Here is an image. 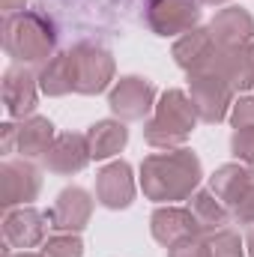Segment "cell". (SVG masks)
<instances>
[{
	"label": "cell",
	"mask_w": 254,
	"mask_h": 257,
	"mask_svg": "<svg viewBox=\"0 0 254 257\" xmlns=\"http://www.w3.org/2000/svg\"><path fill=\"white\" fill-rule=\"evenodd\" d=\"M215 72L233 87V93H236V90H248V87H254V42L221 51Z\"/></svg>",
	"instance_id": "ac0fdd59"
},
{
	"label": "cell",
	"mask_w": 254,
	"mask_h": 257,
	"mask_svg": "<svg viewBox=\"0 0 254 257\" xmlns=\"http://www.w3.org/2000/svg\"><path fill=\"white\" fill-rule=\"evenodd\" d=\"M36 84L39 78H33L24 66H12L3 75V105L9 117H30L36 108Z\"/></svg>",
	"instance_id": "9a60e30c"
},
{
	"label": "cell",
	"mask_w": 254,
	"mask_h": 257,
	"mask_svg": "<svg viewBox=\"0 0 254 257\" xmlns=\"http://www.w3.org/2000/svg\"><path fill=\"white\" fill-rule=\"evenodd\" d=\"M87 141H90L93 159H108V156H114L126 147L129 128L123 126V120H99L96 126H90Z\"/></svg>",
	"instance_id": "44dd1931"
},
{
	"label": "cell",
	"mask_w": 254,
	"mask_h": 257,
	"mask_svg": "<svg viewBox=\"0 0 254 257\" xmlns=\"http://www.w3.org/2000/svg\"><path fill=\"white\" fill-rule=\"evenodd\" d=\"M6 257H45V254H30V251H21V254H6Z\"/></svg>",
	"instance_id": "4dcf8cb0"
},
{
	"label": "cell",
	"mask_w": 254,
	"mask_h": 257,
	"mask_svg": "<svg viewBox=\"0 0 254 257\" xmlns=\"http://www.w3.org/2000/svg\"><path fill=\"white\" fill-rule=\"evenodd\" d=\"M90 212H93V200H90V194L84 192V189H78V186H72V189H63V192L57 194L54 209L45 212V215H48V221H51L54 230L78 233V230L87 227Z\"/></svg>",
	"instance_id": "7c38bea8"
},
{
	"label": "cell",
	"mask_w": 254,
	"mask_h": 257,
	"mask_svg": "<svg viewBox=\"0 0 254 257\" xmlns=\"http://www.w3.org/2000/svg\"><path fill=\"white\" fill-rule=\"evenodd\" d=\"M233 218L239 224H254V183H251V189L242 194V200L233 206Z\"/></svg>",
	"instance_id": "83f0119b"
},
{
	"label": "cell",
	"mask_w": 254,
	"mask_h": 257,
	"mask_svg": "<svg viewBox=\"0 0 254 257\" xmlns=\"http://www.w3.org/2000/svg\"><path fill=\"white\" fill-rule=\"evenodd\" d=\"M254 174L248 165H221L212 177H209V192L215 194L224 206H236L242 200V194L251 189Z\"/></svg>",
	"instance_id": "e0dca14e"
},
{
	"label": "cell",
	"mask_w": 254,
	"mask_h": 257,
	"mask_svg": "<svg viewBox=\"0 0 254 257\" xmlns=\"http://www.w3.org/2000/svg\"><path fill=\"white\" fill-rule=\"evenodd\" d=\"M200 162L191 150L153 153L141 165V186L150 200H186L200 183Z\"/></svg>",
	"instance_id": "6da1fadb"
},
{
	"label": "cell",
	"mask_w": 254,
	"mask_h": 257,
	"mask_svg": "<svg viewBox=\"0 0 254 257\" xmlns=\"http://www.w3.org/2000/svg\"><path fill=\"white\" fill-rule=\"evenodd\" d=\"M45 221H48V215L36 212L33 206H21L15 212H6V218H3V239H6V245L9 248H21V251L39 245L45 239Z\"/></svg>",
	"instance_id": "4fadbf2b"
},
{
	"label": "cell",
	"mask_w": 254,
	"mask_h": 257,
	"mask_svg": "<svg viewBox=\"0 0 254 257\" xmlns=\"http://www.w3.org/2000/svg\"><path fill=\"white\" fill-rule=\"evenodd\" d=\"M39 87L48 96H66L75 90V57L72 51L54 54L39 72Z\"/></svg>",
	"instance_id": "ffe728a7"
},
{
	"label": "cell",
	"mask_w": 254,
	"mask_h": 257,
	"mask_svg": "<svg viewBox=\"0 0 254 257\" xmlns=\"http://www.w3.org/2000/svg\"><path fill=\"white\" fill-rule=\"evenodd\" d=\"M54 144V123L45 120V117H27L21 126H18V138H15V147L24 159H39L51 150Z\"/></svg>",
	"instance_id": "d6986e66"
},
{
	"label": "cell",
	"mask_w": 254,
	"mask_h": 257,
	"mask_svg": "<svg viewBox=\"0 0 254 257\" xmlns=\"http://www.w3.org/2000/svg\"><path fill=\"white\" fill-rule=\"evenodd\" d=\"M189 209L194 212V218H197V224H200L203 233H218L227 224V206L212 192H197L191 197Z\"/></svg>",
	"instance_id": "7402d4cb"
},
{
	"label": "cell",
	"mask_w": 254,
	"mask_h": 257,
	"mask_svg": "<svg viewBox=\"0 0 254 257\" xmlns=\"http://www.w3.org/2000/svg\"><path fill=\"white\" fill-rule=\"evenodd\" d=\"M230 123H233V128H254V96H245L233 105Z\"/></svg>",
	"instance_id": "4316f807"
},
{
	"label": "cell",
	"mask_w": 254,
	"mask_h": 257,
	"mask_svg": "<svg viewBox=\"0 0 254 257\" xmlns=\"http://www.w3.org/2000/svg\"><path fill=\"white\" fill-rule=\"evenodd\" d=\"M248 257H254V227H251V233H248Z\"/></svg>",
	"instance_id": "f546056e"
},
{
	"label": "cell",
	"mask_w": 254,
	"mask_h": 257,
	"mask_svg": "<svg viewBox=\"0 0 254 257\" xmlns=\"http://www.w3.org/2000/svg\"><path fill=\"white\" fill-rule=\"evenodd\" d=\"M45 257H84V242L75 233H57L45 242L42 248Z\"/></svg>",
	"instance_id": "cb8c5ba5"
},
{
	"label": "cell",
	"mask_w": 254,
	"mask_h": 257,
	"mask_svg": "<svg viewBox=\"0 0 254 257\" xmlns=\"http://www.w3.org/2000/svg\"><path fill=\"white\" fill-rule=\"evenodd\" d=\"M209 33H212V39H215V45L221 51L248 45L254 39V18L245 9H239V6H227V9H221L212 18Z\"/></svg>",
	"instance_id": "2e32d148"
},
{
	"label": "cell",
	"mask_w": 254,
	"mask_h": 257,
	"mask_svg": "<svg viewBox=\"0 0 254 257\" xmlns=\"http://www.w3.org/2000/svg\"><path fill=\"white\" fill-rule=\"evenodd\" d=\"M150 227H153L156 242H162L168 248L177 245V242H183V239H191V236L203 233L200 224H197V218H194V212L191 209H180V206H162V209H156L153 218H150Z\"/></svg>",
	"instance_id": "8fae6325"
},
{
	"label": "cell",
	"mask_w": 254,
	"mask_h": 257,
	"mask_svg": "<svg viewBox=\"0 0 254 257\" xmlns=\"http://www.w3.org/2000/svg\"><path fill=\"white\" fill-rule=\"evenodd\" d=\"M57 45L54 24L39 12H12L3 21V48L18 63H48Z\"/></svg>",
	"instance_id": "7a4b0ae2"
},
{
	"label": "cell",
	"mask_w": 254,
	"mask_h": 257,
	"mask_svg": "<svg viewBox=\"0 0 254 257\" xmlns=\"http://www.w3.org/2000/svg\"><path fill=\"white\" fill-rule=\"evenodd\" d=\"M206 245H209V257H245L242 239L233 230H227V227L218 230V233H209Z\"/></svg>",
	"instance_id": "603a6c76"
},
{
	"label": "cell",
	"mask_w": 254,
	"mask_h": 257,
	"mask_svg": "<svg viewBox=\"0 0 254 257\" xmlns=\"http://www.w3.org/2000/svg\"><path fill=\"white\" fill-rule=\"evenodd\" d=\"M200 0H150L147 21L159 36H177L197 27Z\"/></svg>",
	"instance_id": "8992f818"
},
{
	"label": "cell",
	"mask_w": 254,
	"mask_h": 257,
	"mask_svg": "<svg viewBox=\"0 0 254 257\" xmlns=\"http://www.w3.org/2000/svg\"><path fill=\"white\" fill-rule=\"evenodd\" d=\"M189 99L203 123H221L227 117L233 87L218 72H194L189 75Z\"/></svg>",
	"instance_id": "277c9868"
},
{
	"label": "cell",
	"mask_w": 254,
	"mask_h": 257,
	"mask_svg": "<svg viewBox=\"0 0 254 257\" xmlns=\"http://www.w3.org/2000/svg\"><path fill=\"white\" fill-rule=\"evenodd\" d=\"M24 3H27V0H0V6H3L9 15H12V12H21V6H24Z\"/></svg>",
	"instance_id": "f1b7e54d"
},
{
	"label": "cell",
	"mask_w": 254,
	"mask_h": 257,
	"mask_svg": "<svg viewBox=\"0 0 254 257\" xmlns=\"http://www.w3.org/2000/svg\"><path fill=\"white\" fill-rule=\"evenodd\" d=\"M96 197L108 209H126L135 197V180L126 162H111L96 174Z\"/></svg>",
	"instance_id": "5bb4252c"
},
{
	"label": "cell",
	"mask_w": 254,
	"mask_h": 257,
	"mask_svg": "<svg viewBox=\"0 0 254 257\" xmlns=\"http://www.w3.org/2000/svg\"><path fill=\"white\" fill-rule=\"evenodd\" d=\"M230 150H233V156H236L242 165L254 168V128H233V135H230Z\"/></svg>",
	"instance_id": "d4e9b609"
},
{
	"label": "cell",
	"mask_w": 254,
	"mask_h": 257,
	"mask_svg": "<svg viewBox=\"0 0 254 257\" xmlns=\"http://www.w3.org/2000/svg\"><path fill=\"white\" fill-rule=\"evenodd\" d=\"M39 171L21 159V162H3L0 165V203L9 209L15 203H30L39 194Z\"/></svg>",
	"instance_id": "9c48e42d"
},
{
	"label": "cell",
	"mask_w": 254,
	"mask_h": 257,
	"mask_svg": "<svg viewBox=\"0 0 254 257\" xmlns=\"http://www.w3.org/2000/svg\"><path fill=\"white\" fill-rule=\"evenodd\" d=\"M218 57H221V48L215 45L209 27H194L189 33H183L174 45V60L180 69H186L189 75L194 72H215L218 66Z\"/></svg>",
	"instance_id": "52a82bcc"
},
{
	"label": "cell",
	"mask_w": 254,
	"mask_h": 257,
	"mask_svg": "<svg viewBox=\"0 0 254 257\" xmlns=\"http://www.w3.org/2000/svg\"><path fill=\"white\" fill-rule=\"evenodd\" d=\"M194 126H197V111L191 99L183 90H168L156 105V117L144 126V138L156 150H174L194 132Z\"/></svg>",
	"instance_id": "3957f363"
},
{
	"label": "cell",
	"mask_w": 254,
	"mask_h": 257,
	"mask_svg": "<svg viewBox=\"0 0 254 257\" xmlns=\"http://www.w3.org/2000/svg\"><path fill=\"white\" fill-rule=\"evenodd\" d=\"M42 159H45V168H48L51 174L69 177V174L84 171L87 162L93 159V153H90L87 135H72V132H66V135H60V138H54L51 150H48Z\"/></svg>",
	"instance_id": "30bf717a"
},
{
	"label": "cell",
	"mask_w": 254,
	"mask_h": 257,
	"mask_svg": "<svg viewBox=\"0 0 254 257\" xmlns=\"http://www.w3.org/2000/svg\"><path fill=\"white\" fill-rule=\"evenodd\" d=\"M200 3H209V6H218V3H224V0H200Z\"/></svg>",
	"instance_id": "1f68e13d"
},
{
	"label": "cell",
	"mask_w": 254,
	"mask_h": 257,
	"mask_svg": "<svg viewBox=\"0 0 254 257\" xmlns=\"http://www.w3.org/2000/svg\"><path fill=\"white\" fill-rule=\"evenodd\" d=\"M168 257H209V245H206V239L191 236V239H183V242L171 245Z\"/></svg>",
	"instance_id": "484cf974"
},
{
	"label": "cell",
	"mask_w": 254,
	"mask_h": 257,
	"mask_svg": "<svg viewBox=\"0 0 254 257\" xmlns=\"http://www.w3.org/2000/svg\"><path fill=\"white\" fill-rule=\"evenodd\" d=\"M72 57H75V93L96 96V93H102L111 84V78H114V57L105 48L81 42V45L72 48Z\"/></svg>",
	"instance_id": "5b68a950"
},
{
	"label": "cell",
	"mask_w": 254,
	"mask_h": 257,
	"mask_svg": "<svg viewBox=\"0 0 254 257\" xmlns=\"http://www.w3.org/2000/svg\"><path fill=\"white\" fill-rule=\"evenodd\" d=\"M153 102H156V87L147 78H138V75L120 78L117 87L108 96V105L120 120H144L150 114Z\"/></svg>",
	"instance_id": "ba28073f"
}]
</instances>
